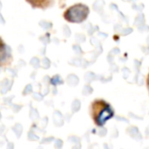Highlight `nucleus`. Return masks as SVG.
I'll return each mask as SVG.
<instances>
[{"label": "nucleus", "mask_w": 149, "mask_h": 149, "mask_svg": "<svg viewBox=\"0 0 149 149\" xmlns=\"http://www.w3.org/2000/svg\"><path fill=\"white\" fill-rule=\"evenodd\" d=\"M92 117L95 124L99 127H102L105 123L110 120L113 115L114 112L111 106L102 100H97L92 104Z\"/></svg>", "instance_id": "nucleus-1"}, {"label": "nucleus", "mask_w": 149, "mask_h": 149, "mask_svg": "<svg viewBox=\"0 0 149 149\" xmlns=\"http://www.w3.org/2000/svg\"><path fill=\"white\" fill-rule=\"evenodd\" d=\"M8 52H7V48L3 41L0 38V65H2L3 63L6 62L8 58Z\"/></svg>", "instance_id": "nucleus-3"}, {"label": "nucleus", "mask_w": 149, "mask_h": 149, "mask_svg": "<svg viewBox=\"0 0 149 149\" xmlns=\"http://www.w3.org/2000/svg\"><path fill=\"white\" fill-rule=\"evenodd\" d=\"M58 79H59V78H58V76H56V77H54V78L51 80V82H52L53 85H57V84H58Z\"/></svg>", "instance_id": "nucleus-4"}, {"label": "nucleus", "mask_w": 149, "mask_h": 149, "mask_svg": "<svg viewBox=\"0 0 149 149\" xmlns=\"http://www.w3.org/2000/svg\"><path fill=\"white\" fill-rule=\"evenodd\" d=\"M89 14V8L83 3H76L69 7L64 13V17L70 23H81Z\"/></svg>", "instance_id": "nucleus-2"}]
</instances>
